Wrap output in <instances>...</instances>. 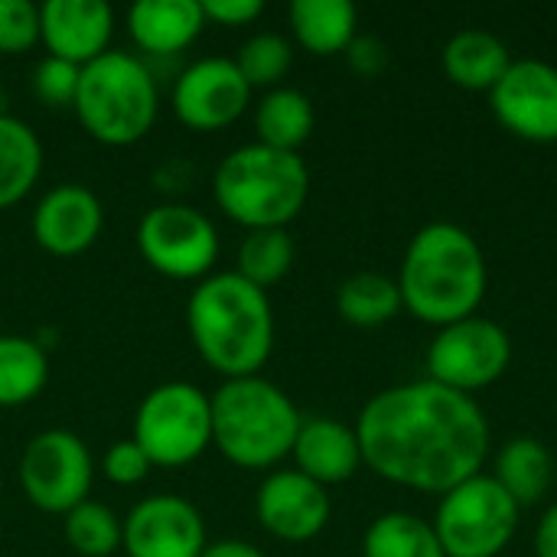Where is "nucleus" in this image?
I'll return each instance as SVG.
<instances>
[{
    "label": "nucleus",
    "instance_id": "9b49d317",
    "mask_svg": "<svg viewBox=\"0 0 557 557\" xmlns=\"http://www.w3.org/2000/svg\"><path fill=\"white\" fill-rule=\"evenodd\" d=\"M509 362L512 339L499 323L486 317H467L460 323H450L437 330L428 346V379L470 398L473 392H483L499 382Z\"/></svg>",
    "mask_w": 557,
    "mask_h": 557
},
{
    "label": "nucleus",
    "instance_id": "393cba45",
    "mask_svg": "<svg viewBox=\"0 0 557 557\" xmlns=\"http://www.w3.org/2000/svg\"><path fill=\"white\" fill-rule=\"evenodd\" d=\"M401 290L398 281L375 274V271H359L346 277L336 290V310L346 323L372 330L401 313Z\"/></svg>",
    "mask_w": 557,
    "mask_h": 557
},
{
    "label": "nucleus",
    "instance_id": "f03ea898",
    "mask_svg": "<svg viewBox=\"0 0 557 557\" xmlns=\"http://www.w3.org/2000/svg\"><path fill=\"white\" fill-rule=\"evenodd\" d=\"M186 330L222 379L261 375L274 352V310L268 290L248 284L235 271L202 277L186 304Z\"/></svg>",
    "mask_w": 557,
    "mask_h": 557
},
{
    "label": "nucleus",
    "instance_id": "e433bc0d",
    "mask_svg": "<svg viewBox=\"0 0 557 557\" xmlns=\"http://www.w3.org/2000/svg\"><path fill=\"white\" fill-rule=\"evenodd\" d=\"M199 557H264V555H261V548H255L251 542H242V539H219V542H209Z\"/></svg>",
    "mask_w": 557,
    "mask_h": 557
},
{
    "label": "nucleus",
    "instance_id": "9d476101",
    "mask_svg": "<svg viewBox=\"0 0 557 557\" xmlns=\"http://www.w3.org/2000/svg\"><path fill=\"white\" fill-rule=\"evenodd\" d=\"M137 251L163 277L202 281L219 261V232L206 212L183 202H163L144 212Z\"/></svg>",
    "mask_w": 557,
    "mask_h": 557
},
{
    "label": "nucleus",
    "instance_id": "0eeeda50",
    "mask_svg": "<svg viewBox=\"0 0 557 557\" xmlns=\"http://www.w3.org/2000/svg\"><path fill=\"white\" fill-rule=\"evenodd\" d=\"M522 509L486 473H476L441 496L434 535L444 557H499L516 539Z\"/></svg>",
    "mask_w": 557,
    "mask_h": 557
},
{
    "label": "nucleus",
    "instance_id": "b1692460",
    "mask_svg": "<svg viewBox=\"0 0 557 557\" xmlns=\"http://www.w3.org/2000/svg\"><path fill=\"white\" fill-rule=\"evenodd\" d=\"M42 173V144L36 131L13 117L0 114V209L16 206Z\"/></svg>",
    "mask_w": 557,
    "mask_h": 557
},
{
    "label": "nucleus",
    "instance_id": "c85d7f7f",
    "mask_svg": "<svg viewBox=\"0 0 557 557\" xmlns=\"http://www.w3.org/2000/svg\"><path fill=\"white\" fill-rule=\"evenodd\" d=\"M65 545L82 557H111L124 542V519H117L108 506L85 499L72 512L62 516Z\"/></svg>",
    "mask_w": 557,
    "mask_h": 557
},
{
    "label": "nucleus",
    "instance_id": "f3484780",
    "mask_svg": "<svg viewBox=\"0 0 557 557\" xmlns=\"http://www.w3.org/2000/svg\"><path fill=\"white\" fill-rule=\"evenodd\" d=\"M114 10L104 0H46L39 3V42L49 55L88 65L108 52Z\"/></svg>",
    "mask_w": 557,
    "mask_h": 557
},
{
    "label": "nucleus",
    "instance_id": "a878e982",
    "mask_svg": "<svg viewBox=\"0 0 557 557\" xmlns=\"http://www.w3.org/2000/svg\"><path fill=\"white\" fill-rule=\"evenodd\" d=\"M49 359L26 336H0V408H20L42 395Z\"/></svg>",
    "mask_w": 557,
    "mask_h": 557
},
{
    "label": "nucleus",
    "instance_id": "f704fd0d",
    "mask_svg": "<svg viewBox=\"0 0 557 557\" xmlns=\"http://www.w3.org/2000/svg\"><path fill=\"white\" fill-rule=\"evenodd\" d=\"M346 59H349L352 72H359L362 78H375L388 65V49L375 36H356L352 46L346 49Z\"/></svg>",
    "mask_w": 557,
    "mask_h": 557
},
{
    "label": "nucleus",
    "instance_id": "2eb2a0df",
    "mask_svg": "<svg viewBox=\"0 0 557 557\" xmlns=\"http://www.w3.org/2000/svg\"><path fill=\"white\" fill-rule=\"evenodd\" d=\"M258 522L281 542H310L330 522V496L300 470H274L255 496Z\"/></svg>",
    "mask_w": 557,
    "mask_h": 557
},
{
    "label": "nucleus",
    "instance_id": "412c9836",
    "mask_svg": "<svg viewBox=\"0 0 557 557\" xmlns=\"http://www.w3.org/2000/svg\"><path fill=\"white\" fill-rule=\"evenodd\" d=\"M287 20L294 39L313 55H339L359 36V13L349 0H294Z\"/></svg>",
    "mask_w": 557,
    "mask_h": 557
},
{
    "label": "nucleus",
    "instance_id": "4468645a",
    "mask_svg": "<svg viewBox=\"0 0 557 557\" xmlns=\"http://www.w3.org/2000/svg\"><path fill=\"white\" fill-rule=\"evenodd\" d=\"M206 545V522L183 496H150L124 519L121 552L127 557H199Z\"/></svg>",
    "mask_w": 557,
    "mask_h": 557
},
{
    "label": "nucleus",
    "instance_id": "c9c22d12",
    "mask_svg": "<svg viewBox=\"0 0 557 557\" xmlns=\"http://www.w3.org/2000/svg\"><path fill=\"white\" fill-rule=\"evenodd\" d=\"M535 557H557V503H552L535 529Z\"/></svg>",
    "mask_w": 557,
    "mask_h": 557
},
{
    "label": "nucleus",
    "instance_id": "ddd939ff",
    "mask_svg": "<svg viewBox=\"0 0 557 557\" xmlns=\"http://www.w3.org/2000/svg\"><path fill=\"white\" fill-rule=\"evenodd\" d=\"M496 121L519 140L557 144V69L539 59H512L490 91Z\"/></svg>",
    "mask_w": 557,
    "mask_h": 557
},
{
    "label": "nucleus",
    "instance_id": "f8f14e48",
    "mask_svg": "<svg viewBox=\"0 0 557 557\" xmlns=\"http://www.w3.org/2000/svg\"><path fill=\"white\" fill-rule=\"evenodd\" d=\"M248 101H251V88L245 75L238 72L235 59H222V55L186 65L173 82V95H170L176 121H183L189 131L199 134L225 131L245 114Z\"/></svg>",
    "mask_w": 557,
    "mask_h": 557
},
{
    "label": "nucleus",
    "instance_id": "c756f323",
    "mask_svg": "<svg viewBox=\"0 0 557 557\" xmlns=\"http://www.w3.org/2000/svg\"><path fill=\"white\" fill-rule=\"evenodd\" d=\"M238 72L245 75L248 88H281V78L294 65V46L281 33H255L242 42L235 55Z\"/></svg>",
    "mask_w": 557,
    "mask_h": 557
},
{
    "label": "nucleus",
    "instance_id": "72a5a7b5",
    "mask_svg": "<svg viewBox=\"0 0 557 557\" xmlns=\"http://www.w3.org/2000/svg\"><path fill=\"white\" fill-rule=\"evenodd\" d=\"M206 23L219 26H248L264 13L261 0H202Z\"/></svg>",
    "mask_w": 557,
    "mask_h": 557
},
{
    "label": "nucleus",
    "instance_id": "6e6552de",
    "mask_svg": "<svg viewBox=\"0 0 557 557\" xmlns=\"http://www.w3.org/2000/svg\"><path fill=\"white\" fill-rule=\"evenodd\" d=\"M134 444L153 467H186L212 444V405L193 382H163L150 388L134 414Z\"/></svg>",
    "mask_w": 557,
    "mask_h": 557
},
{
    "label": "nucleus",
    "instance_id": "6ab92c4d",
    "mask_svg": "<svg viewBox=\"0 0 557 557\" xmlns=\"http://www.w3.org/2000/svg\"><path fill=\"white\" fill-rule=\"evenodd\" d=\"M206 29L202 0H137L127 10V33L150 55H176Z\"/></svg>",
    "mask_w": 557,
    "mask_h": 557
},
{
    "label": "nucleus",
    "instance_id": "39448f33",
    "mask_svg": "<svg viewBox=\"0 0 557 557\" xmlns=\"http://www.w3.org/2000/svg\"><path fill=\"white\" fill-rule=\"evenodd\" d=\"M215 206L248 232L287 228L307 206L310 170L300 153L245 144L232 150L212 176Z\"/></svg>",
    "mask_w": 557,
    "mask_h": 557
},
{
    "label": "nucleus",
    "instance_id": "7ed1b4c3",
    "mask_svg": "<svg viewBox=\"0 0 557 557\" xmlns=\"http://www.w3.org/2000/svg\"><path fill=\"white\" fill-rule=\"evenodd\" d=\"M486 284L490 274L480 242L454 222L424 225L411 238L398 274L405 310L437 330L476 317Z\"/></svg>",
    "mask_w": 557,
    "mask_h": 557
},
{
    "label": "nucleus",
    "instance_id": "cd10ccee",
    "mask_svg": "<svg viewBox=\"0 0 557 557\" xmlns=\"http://www.w3.org/2000/svg\"><path fill=\"white\" fill-rule=\"evenodd\" d=\"M294 258H297V248H294V238L287 228H258L242 238L235 274L245 277L248 284L268 290L290 274Z\"/></svg>",
    "mask_w": 557,
    "mask_h": 557
},
{
    "label": "nucleus",
    "instance_id": "20e7f679",
    "mask_svg": "<svg viewBox=\"0 0 557 557\" xmlns=\"http://www.w3.org/2000/svg\"><path fill=\"white\" fill-rule=\"evenodd\" d=\"M212 447L242 470H271L290 457L300 411L261 375L225 379L212 395Z\"/></svg>",
    "mask_w": 557,
    "mask_h": 557
},
{
    "label": "nucleus",
    "instance_id": "1a4fd4ad",
    "mask_svg": "<svg viewBox=\"0 0 557 557\" xmlns=\"http://www.w3.org/2000/svg\"><path fill=\"white\" fill-rule=\"evenodd\" d=\"M20 490L49 516H65L88 499L95 480V460L85 441L65 428L39 431L20 454Z\"/></svg>",
    "mask_w": 557,
    "mask_h": 557
},
{
    "label": "nucleus",
    "instance_id": "aec40b11",
    "mask_svg": "<svg viewBox=\"0 0 557 557\" xmlns=\"http://www.w3.org/2000/svg\"><path fill=\"white\" fill-rule=\"evenodd\" d=\"M444 75L467 91H493L499 78L509 72L512 55L509 46L486 29H463L444 46Z\"/></svg>",
    "mask_w": 557,
    "mask_h": 557
},
{
    "label": "nucleus",
    "instance_id": "2f4dec72",
    "mask_svg": "<svg viewBox=\"0 0 557 557\" xmlns=\"http://www.w3.org/2000/svg\"><path fill=\"white\" fill-rule=\"evenodd\" d=\"M78 75H82L78 65H72L65 59H55V55H46L33 72V91L49 108L72 104L75 91H78Z\"/></svg>",
    "mask_w": 557,
    "mask_h": 557
},
{
    "label": "nucleus",
    "instance_id": "5701e85b",
    "mask_svg": "<svg viewBox=\"0 0 557 557\" xmlns=\"http://www.w3.org/2000/svg\"><path fill=\"white\" fill-rule=\"evenodd\" d=\"M313 124H317L313 101L297 88H284V85L271 88L255 108L258 144L274 147V150L297 153L310 140Z\"/></svg>",
    "mask_w": 557,
    "mask_h": 557
},
{
    "label": "nucleus",
    "instance_id": "7c9ffc66",
    "mask_svg": "<svg viewBox=\"0 0 557 557\" xmlns=\"http://www.w3.org/2000/svg\"><path fill=\"white\" fill-rule=\"evenodd\" d=\"M39 42V7L29 0H0V55H20Z\"/></svg>",
    "mask_w": 557,
    "mask_h": 557
},
{
    "label": "nucleus",
    "instance_id": "bb28decb",
    "mask_svg": "<svg viewBox=\"0 0 557 557\" xmlns=\"http://www.w3.org/2000/svg\"><path fill=\"white\" fill-rule=\"evenodd\" d=\"M362 557H444L434 525L414 512L379 516L362 539Z\"/></svg>",
    "mask_w": 557,
    "mask_h": 557
},
{
    "label": "nucleus",
    "instance_id": "dca6fc26",
    "mask_svg": "<svg viewBox=\"0 0 557 557\" xmlns=\"http://www.w3.org/2000/svg\"><path fill=\"white\" fill-rule=\"evenodd\" d=\"M101 228V199L78 183L52 186L33 209V238L52 258H75L88 251L98 242Z\"/></svg>",
    "mask_w": 557,
    "mask_h": 557
},
{
    "label": "nucleus",
    "instance_id": "473e14b6",
    "mask_svg": "<svg viewBox=\"0 0 557 557\" xmlns=\"http://www.w3.org/2000/svg\"><path fill=\"white\" fill-rule=\"evenodd\" d=\"M101 470H104V480H111L114 486H137L150 476L153 463L140 450V444H134V437H131V441H114L104 450Z\"/></svg>",
    "mask_w": 557,
    "mask_h": 557
},
{
    "label": "nucleus",
    "instance_id": "a211bd4d",
    "mask_svg": "<svg viewBox=\"0 0 557 557\" xmlns=\"http://www.w3.org/2000/svg\"><path fill=\"white\" fill-rule=\"evenodd\" d=\"M290 457L297 463L294 470H300L323 490L352 480L362 467V447L356 428L336 418H304Z\"/></svg>",
    "mask_w": 557,
    "mask_h": 557
},
{
    "label": "nucleus",
    "instance_id": "423d86ee",
    "mask_svg": "<svg viewBox=\"0 0 557 557\" xmlns=\"http://www.w3.org/2000/svg\"><path fill=\"white\" fill-rule=\"evenodd\" d=\"M72 108L88 137L104 147H131L157 124V82L137 55L108 49L82 65Z\"/></svg>",
    "mask_w": 557,
    "mask_h": 557
},
{
    "label": "nucleus",
    "instance_id": "f257e3e1",
    "mask_svg": "<svg viewBox=\"0 0 557 557\" xmlns=\"http://www.w3.org/2000/svg\"><path fill=\"white\" fill-rule=\"evenodd\" d=\"M362 463L382 480L444 496L483 473L490 421L476 398L431 379L379 392L356 421Z\"/></svg>",
    "mask_w": 557,
    "mask_h": 557
},
{
    "label": "nucleus",
    "instance_id": "4be33fe9",
    "mask_svg": "<svg viewBox=\"0 0 557 557\" xmlns=\"http://www.w3.org/2000/svg\"><path fill=\"white\" fill-rule=\"evenodd\" d=\"M493 480L516 499L519 509L542 503L555 483V457L539 437H512L496 454Z\"/></svg>",
    "mask_w": 557,
    "mask_h": 557
}]
</instances>
